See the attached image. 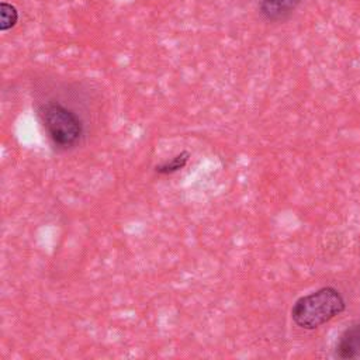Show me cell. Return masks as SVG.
<instances>
[{"instance_id": "cell-5", "label": "cell", "mask_w": 360, "mask_h": 360, "mask_svg": "<svg viewBox=\"0 0 360 360\" xmlns=\"http://www.w3.org/2000/svg\"><path fill=\"white\" fill-rule=\"evenodd\" d=\"M190 155L188 152H180L179 155L173 156L170 160H166L158 166H155V172L159 174H172L181 170L188 163Z\"/></svg>"}, {"instance_id": "cell-6", "label": "cell", "mask_w": 360, "mask_h": 360, "mask_svg": "<svg viewBox=\"0 0 360 360\" xmlns=\"http://www.w3.org/2000/svg\"><path fill=\"white\" fill-rule=\"evenodd\" d=\"M17 20H18L17 8L7 1H1V4H0V30L7 31V30L13 28L15 25Z\"/></svg>"}, {"instance_id": "cell-4", "label": "cell", "mask_w": 360, "mask_h": 360, "mask_svg": "<svg viewBox=\"0 0 360 360\" xmlns=\"http://www.w3.org/2000/svg\"><path fill=\"white\" fill-rule=\"evenodd\" d=\"M302 0H262L260 13L269 21H283Z\"/></svg>"}, {"instance_id": "cell-3", "label": "cell", "mask_w": 360, "mask_h": 360, "mask_svg": "<svg viewBox=\"0 0 360 360\" xmlns=\"http://www.w3.org/2000/svg\"><path fill=\"white\" fill-rule=\"evenodd\" d=\"M336 356L340 359H354L360 356V322L349 326L339 338Z\"/></svg>"}, {"instance_id": "cell-1", "label": "cell", "mask_w": 360, "mask_h": 360, "mask_svg": "<svg viewBox=\"0 0 360 360\" xmlns=\"http://www.w3.org/2000/svg\"><path fill=\"white\" fill-rule=\"evenodd\" d=\"M345 307V300L336 288L323 287L300 297L291 308V318L302 329H315L340 314Z\"/></svg>"}, {"instance_id": "cell-2", "label": "cell", "mask_w": 360, "mask_h": 360, "mask_svg": "<svg viewBox=\"0 0 360 360\" xmlns=\"http://www.w3.org/2000/svg\"><path fill=\"white\" fill-rule=\"evenodd\" d=\"M38 115L48 138L56 148L70 149L82 141L84 134L82 118L62 103H44L38 110Z\"/></svg>"}]
</instances>
